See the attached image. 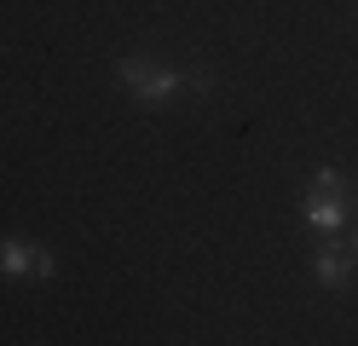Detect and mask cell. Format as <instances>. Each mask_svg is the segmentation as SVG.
I'll list each match as a JSON object with an SVG mask.
<instances>
[{
    "label": "cell",
    "instance_id": "cell-1",
    "mask_svg": "<svg viewBox=\"0 0 358 346\" xmlns=\"http://www.w3.org/2000/svg\"><path fill=\"white\" fill-rule=\"evenodd\" d=\"M116 81L133 92V104L162 110L168 99H179V92H208L214 69H173V64H156L150 52H122L116 58Z\"/></svg>",
    "mask_w": 358,
    "mask_h": 346
},
{
    "label": "cell",
    "instance_id": "cell-2",
    "mask_svg": "<svg viewBox=\"0 0 358 346\" xmlns=\"http://www.w3.org/2000/svg\"><path fill=\"white\" fill-rule=\"evenodd\" d=\"M58 266H52V254L41 248V243H29V237H6L0 243V277H41L47 283Z\"/></svg>",
    "mask_w": 358,
    "mask_h": 346
},
{
    "label": "cell",
    "instance_id": "cell-3",
    "mask_svg": "<svg viewBox=\"0 0 358 346\" xmlns=\"http://www.w3.org/2000/svg\"><path fill=\"white\" fill-rule=\"evenodd\" d=\"M352 266H358V254H347V248H318L312 254V277H318L324 289H347Z\"/></svg>",
    "mask_w": 358,
    "mask_h": 346
},
{
    "label": "cell",
    "instance_id": "cell-4",
    "mask_svg": "<svg viewBox=\"0 0 358 346\" xmlns=\"http://www.w3.org/2000/svg\"><path fill=\"white\" fill-rule=\"evenodd\" d=\"M301 219H306L312 231H324V237H335V231H341V219H347V202H341V196H312V191H306Z\"/></svg>",
    "mask_w": 358,
    "mask_h": 346
},
{
    "label": "cell",
    "instance_id": "cell-5",
    "mask_svg": "<svg viewBox=\"0 0 358 346\" xmlns=\"http://www.w3.org/2000/svg\"><path fill=\"white\" fill-rule=\"evenodd\" d=\"M306 191H312V196H341V202H347V191H352V185H347V173H341V168H312Z\"/></svg>",
    "mask_w": 358,
    "mask_h": 346
},
{
    "label": "cell",
    "instance_id": "cell-6",
    "mask_svg": "<svg viewBox=\"0 0 358 346\" xmlns=\"http://www.w3.org/2000/svg\"><path fill=\"white\" fill-rule=\"evenodd\" d=\"M352 254H358V237H352Z\"/></svg>",
    "mask_w": 358,
    "mask_h": 346
}]
</instances>
